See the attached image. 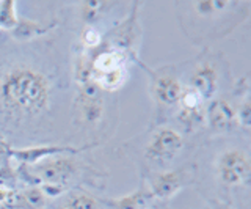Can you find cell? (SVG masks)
<instances>
[{
	"instance_id": "cb8c5ba5",
	"label": "cell",
	"mask_w": 251,
	"mask_h": 209,
	"mask_svg": "<svg viewBox=\"0 0 251 209\" xmlns=\"http://www.w3.org/2000/svg\"><path fill=\"white\" fill-rule=\"evenodd\" d=\"M82 40H83L85 46H88V48H94V46H98L100 43V35H99L98 30H94L93 27H88L85 30Z\"/></svg>"
},
{
	"instance_id": "8fae6325",
	"label": "cell",
	"mask_w": 251,
	"mask_h": 209,
	"mask_svg": "<svg viewBox=\"0 0 251 209\" xmlns=\"http://www.w3.org/2000/svg\"><path fill=\"white\" fill-rule=\"evenodd\" d=\"M138 35V24L135 18L132 16V19L124 21L120 27L115 28V32H112L110 38H112V49L121 52L126 55V51H129L133 44H135Z\"/></svg>"
},
{
	"instance_id": "ac0fdd59",
	"label": "cell",
	"mask_w": 251,
	"mask_h": 209,
	"mask_svg": "<svg viewBox=\"0 0 251 209\" xmlns=\"http://www.w3.org/2000/svg\"><path fill=\"white\" fill-rule=\"evenodd\" d=\"M179 121L187 129H196L206 121V110L202 109H182L179 110Z\"/></svg>"
},
{
	"instance_id": "2e32d148",
	"label": "cell",
	"mask_w": 251,
	"mask_h": 209,
	"mask_svg": "<svg viewBox=\"0 0 251 209\" xmlns=\"http://www.w3.org/2000/svg\"><path fill=\"white\" fill-rule=\"evenodd\" d=\"M18 21L19 16L16 11V0H0V28L11 32Z\"/></svg>"
},
{
	"instance_id": "8992f818",
	"label": "cell",
	"mask_w": 251,
	"mask_h": 209,
	"mask_svg": "<svg viewBox=\"0 0 251 209\" xmlns=\"http://www.w3.org/2000/svg\"><path fill=\"white\" fill-rule=\"evenodd\" d=\"M83 151L78 148H71V146H57V145H43V146H30V148L22 150H8V154L19 160L21 164L35 165L46 159L57 157V156H74V154Z\"/></svg>"
},
{
	"instance_id": "ffe728a7",
	"label": "cell",
	"mask_w": 251,
	"mask_h": 209,
	"mask_svg": "<svg viewBox=\"0 0 251 209\" xmlns=\"http://www.w3.org/2000/svg\"><path fill=\"white\" fill-rule=\"evenodd\" d=\"M204 104V99L198 91H195L190 87L182 88V95L179 99V105L182 109H201Z\"/></svg>"
},
{
	"instance_id": "4fadbf2b",
	"label": "cell",
	"mask_w": 251,
	"mask_h": 209,
	"mask_svg": "<svg viewBox=\"0 0 251 209\" xmlns=\"http://www.w3.org/2000/svg\"><path fill=\"white\" fill-rule=\"evenodd\" d=\"M50 26H43L41 22L28 19V18H19L18 24L11 30V36L16 41H30L36 36H41L46 32H49Z\"/></svg>"
},
{
	"instance_id": "d4e9b609",
	"label": "cell",
	"mask_w": 251,
	"mask_h": 209,
	"mask_svg": "<svg viewBox=\"0 0 251 209\" xmlns=\"http://www.w3.org/2000/svg\"><path fill=\"white\" fill-rule=\"evenodd\" d=\"M16 198V193L6 187H0V206L11 205Z\"/></svg>"
},
{
	"instance_id": "6da1fadb",
	"label": "cell",
	"mask_w": 251,
	"mask_h": 209,
	"mask_svg": "<svg viewBox=\"0 0 251 209\" xmlns=\"http://www.w3.org/2000/svg\"><path fill=\"white\" fill-rule=\"evenodd\" d=\"M49 79L39 69L16 65L0 79V110L14 121L39 117L50 103Z\"/></svg>"
},
{
	"instance_id": "277c9868",
	"label": "cell",
	"mask_w": 251,
	"mask_h": 209,
	"mask_svg": "<svg viewBox=\"0 0 251 209\" xmlns=\"http://www.w3.org/2000/svg\"><path fill=\"white\" fill-rule=\"evenodd\" d=\"M77 162L69 156H57L39 162L33 170L39 184L66 185L77 175Z\"/></svg>"
},
{
	"instance_id": "ba28073f",
	"label": "cell",
	"mask_w": 251,
	"mask_h": 209,
	"mask_svg": "<svg viewBox=\"0 0 251 209\" xmlns=\"http://www.w3.org/2000/svg\"><path fill=\"white\" fill-rule=\"evenodd\" d=\"M188 87L198 91L204 101L214 98L218 90V73L217 68L210 63H202L195 69L190 76Z\"/></svg>"
},
{
	"instance_id": "7a4b0ae2",
	"label": "cell",
	"mask_w": 251,
	"mask_h": 209,
	"mask_svg": "<svg viewBox=\"0 0 251 209\" xmlns=\"http://www.w3.org/2000/svg\"><path fill=\"white\" fill-rule=\"evenodd\" d=\"M217 175L226 185H245L251 176V162L245 151L229 148L223 151L217 160Z\"/></svg>"
},
{
	"instance_id": "9a60e30c",
	"label": "cell",
	"mask_w": 251,
	"mask_h": 209,
	"mask_svg": "<svg viewBox=\"0 0 251 209\" xmlns=\"http://www.w3.org/2000/svg\"><path fill=\"white\" fill-rule=\"evenodd\" d=\"M126 79H127V73H126L124 66L112 69V71L91 74V80L96 83L102 91H115L118 88H121Z\"/></svg>"
},
{
	"instance_id": "7c38bea8",
	"label": "cell",
	"mask_w": 251,
	"mask_h": 209,
	"mask_svg": "<svg viewBox=\"0 0 251 209\" xmlns=\"http://www.w3.org/2000/svg\"><path fill=\"white\" fill-rule=\"evenodd\" d=\"M152 200L154 195L151 193V190L138 189L120 198L105 200V203L113 209H149V205L152 203Z\"/></svg>"
},
{
	"instance_id": "5b68a950",
	"label": "cell",
	"mask_w": 251,
	"mask_h": 209,
	"mask_svg": "<svg viewBox=\"0 0 251 209\" xmlns=\"http://www.w3.org/2000/svg\"><path fill=\"white\" fill-rule=\"evenodd\" d=\"M184 138L177 131L171 128H162L155 131L154 135L149 140L145 154L152 162H168L176 157V154L182 150Z\"/></svg>"
},
{
	"instance_id": "e0dca14e",
	"label": "cell",
	"mask_w": 251,
	"mask_h": 209,
	"mask_svg": "<svg viewBox=\"0 0 251 209\" xmlns=\"http://www.w3.org/2000/svg\"><path fill=\"white\" fill-rule=\"evenodd\" d=\"M16 198H18V201L21 205H24V208H28V209L43 208L46 205V200H47L38 185H36V187H30L27 190H24Z\"/></svg>"
},
{
	"instance_id": "3957f363",
	"label": "cell",
	"mask_w": 251,
	"mask_h": 209,
	"mask_svg": "<svg viewBox=\"0 0 251 209\" xmlns=\"http://www.w3.org/2000/svg\"><path fill=\"white\" fill-rule=\"evenodd\" d=\"M102 91L93 80L80 83V88L75 96L74 105L77 110L78 121L85 125H96L104 113V96Z\"/></svg>"
},
{
	"instance_id": "7402d4cb",
	"label": "cell",
	"mask_w": 251,
	"mask_h": 209,
	"mask_svg": "<svg viewBox=\"0 0 251 209\" xmlns=\"http://www.w3.org/2000/svg\"><path fill=\"white\" fill-rule=\"evenodd\" d=\"M235 118H237V126L248 129L251 125V104L250 99H245L239 107V110H235Z\"/></svg>"
},
{
	"instance_id": "603a6c76",
	"label": "cell",
	"mask_w": 251,
	"mask_h": 209,
	"mask_svg": "<svg viewBox=\"0 0 251 209\" xmlns=\"http://www.w3.org/2000/svg\"><path fill=\"white\" fill-rule=\"evenodd\" d=\"M39 189L44 193V197H50V198H55L61 195L63 192L66 190V185H60V184H39Z\"/></svg>"
},
{
	"instance_id": "30bf717a",
	"label": "cell",
	"mask_w": 251,
	"mask_h": 209,
	"mask_svg": "<svg viewBox=\"0 0 251 209\" xmlns=\"http://www.w3.org/2000/svg\"><path fill=\"white\" fill-rule=\"evenodd\" d=\"M182 85L173 76H157L152 82V95L163 105H176L179 104L180 95H182Z\"/></svg>"
},
{
	"instance_id": "52a82bcc",
	"label": "cell",
	"mask_w": 251,
	"mask_h": 209,
	"mask_svg": "<svg viewBox=\"0 0 251 209\" xmlns=\"http://www.w3.org/2000/svg\"><path fill=\"white\" fill-rule=\"evenodd\" d=\"M204 110H206V121L215 132H229L237 126L235 109L225 99H210Z\"/></svg>"
},
{
	"instance_id": "9c48e42d",
	"label": "cell",
	"mask_w": 251,
	"mask_h": 209,
	"mask_svg": "<svg viewBox=\"0 0 251 209\" xmlns=\"http://www.w3.org/2000/svg\"><path fill=\"white\" fill-rule=\"evenodd\" d=\"M151 193L154 198L167 200L175 197L176 193L182 189L184 185V178L180 172H159L151 176Z\"/></svg>"
},
{
	"instance_id": "d6986e66",
	"label": "cell",
	"mask_w": 251,
	"mask_h": 209,
	"mask_svg": "<svg viewBox=\"0 0 251 209\" xmlns=\"http://www.w3.org/2000/svg\"><path fill=\"white\" fill-rule=\"evenodd\" d=\"M61 209H99V201L85 193H78L68 198Z\"/></svg>"
},
{
	"instance_id": "5bb4252c",
	"label": "cell",
	"mask_w": 251,
	"mask_h": 209,
	"mask_svg": "<svg viewBox=\"0 0 251 209\" xmlns=\"http://www.w3.org/2000/svg\"><path fill=\"white\" fill-rule=\"evenodd\" d=\"M124 61H126V55L121 52H118L115 49L102 51L91 61V65H90L91 74L105 73V71H112V69H116V68H123Z\"/></svg>"
},
{
	"instance_id": "44dd1931",
	"label": "cell",
	"mask_w": 251,
	"mask_h": 209,
	"mask_svg": "<svg viewBox=\"0 0 251 209\" xmlns=\"http://www.w3.org/2000/svg\"><path fill=\"white\" fill-rule=\"evenodd\" d=\"M105 8L104 2H96V0H90V2H83L82 3V18L86 24H93L99 19V16L102 14Z\"/></svg>"
}]
</instances>
